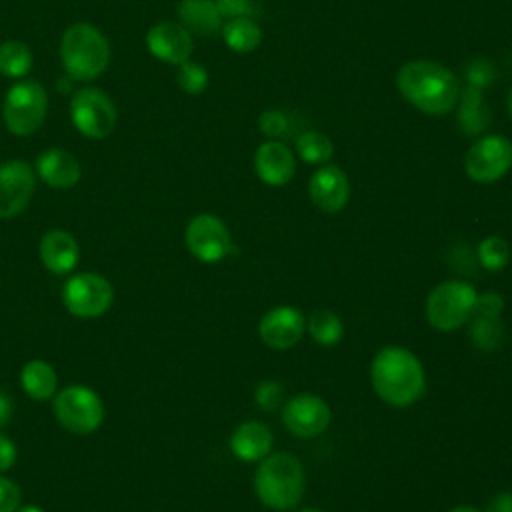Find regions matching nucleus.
Segmentation results:
<instances>
[{"label": "nucleus", "instance_id": "obj_1", "mask_svg": "<svg viewBox=\"0 0 512 512\" xmlns=\"http://www.w3.org/2000/svg\"><path fill=\"white\" fill-rule=\"evenodd\" d=\"M396 88L408 104L428 116H444L460 102L456 74L436 60L404 62L396 74Z\"/></svg>", "mask_w": 512, "mask_h": 512}, {"label": "nucleus", "instance_id": "obj_2", "mask_svg": "<svg viewBox=\"0 0 512 512\" xmlns=\"http://www.w3.org/2000/svg\"><path fill=\"white\" fill-rule=\"evenodd\" d=\"M370 380L374 392L394 408H406L418 402L426 390L420 360L402 346H386L374 356Z\"/></svg>", "mask_w": 512, "mask_h": 512}, {"label": "nucleus", "instance_id": "obj_3", "mask_svg": "<svg viewBox=\"0 0 512 512\" xmlns=\"http://www.w3.org/2000/svg\"><path fill=\"white\" fill-rule=\"evenodd\" d=\"M304 486V468L296 456L288 452H276L260 460L254 476V490L266 508H294L304 494Z\"/></svg>", "mask_w": 512, "mask_h": 512}, {"label": "nucleus", "instance_id": "obj_4", "mask_svg": "<svg viewBox=\"0 0 512 512\" xmlns=\"http://www.w3.org/2000/svg\"><path fill=\"white\" fill-rule=\"evenodd\" d=\"M60 62L72 80L90 82L106 70L110 44L96 26L76 22L66 28L60 40Z\"/></svg>", "mask_w": 512, "mask_h": 512}, {"label": "nucleus", "instance_id": "obj_5", "mask_svg": "<svg viewBox=\"0 0 512 512\" xmlns=\"http://www.w3.org/2000/svg\"><path fill=\"white\" fill-rule=\"evenodd\" d=\"M478 292L464 280H446L426 298V318L438 332H452L470 322Z\"/></svg>", "mask_w": 512, "mask_h": 512}, {"label": "nucleus", "instance_id": "obj_6", "mask_svg": "<svg viewBox=\"0 0 512 512\" xmlns=\"http://www.w3.org/2000/svg\"><path fill=\"white\" fill-rule=\"evenodd\" d=\"M48 110V96L42 84L34 80H22L16 82L4 98L2 106V118L6 128L16 136H28L34 134Z\"/></svg>", "mask_w": 512, "mask_h": 512}, {"label": "nucleus", "instance_id": "obj_7", "mask_svg": "<svg viewBox=\"0 0 512 512\" xmlns=\"http://www.w3.org/2000/svg\"><path fill=\"white\" fill-rule=\"evenodd\" d=\"M54 416L72 434H90L98 430L104 418L100 396L88 386H66L54 394Z\"/></svg>", "mask_w": 512, "mask_h": 512}, {"label": "nucleus", "instance_id": "obj_8", "mask_svg": "<svg viewBox=\"0 0 512 512\" xmlns=\"http://www.w3.org/2000/svg\"><path fill=\"white\" fill-rule=\"evenodd\" d=\"M512 168V142L502 134L478 138L464 156V172L478 184H492Z\"/></svg>", "mask_w": 512, "mask_h": 512}, {"label": "nucleus", "instance_id": "obj_9", "mask_svg": "<svg viewBox=\"0 0 512 512\" xmlns=\"http://www.w3.org/2000/svg\"><path fill=\"white\" fill-rule=\"evenodd\" d=\"M116 106L100 88H82L72 96L70 118L86 138H106L116 126Z\"/></svg>", "mask_w": 512, "mask_h": 512}, {"label": "nucleus", "instance_id": "obj_10", "mask_svg": "<svg viewBox=\"0 0 512 512\" xmlns=\"http://www.w3.org/2000/svg\"><path fill=\"white\" fill-rule=\"evenodd\" d=\"M114 288L94 272H80L72 276L62 288V302L70 314L78 318H98L112 306Z\"/></svg>", "mask_w": 512, "mask_h": 512}, {"label": "nucleus", "instance_id": "obj_11", "mask_svg": "<svg viewBox=\"0 0 512 512\" xmlns=\"http://www.w3.org/2000/svg\"><path fill=\"white\" fill-rule=\"evenodd\" d=\"M186 248L200 262L214 264L232 252V238L226 224L214 214L194 216L184 232Z\"/></svg>", "mask_w": 512, "mask_h": 512}, {"label": "nucleus", "instance_id": "obj_12", "mask_svg": "<svg viewBox=\"0 0 512 512\" xmlns=\"http://www.w3.org/2000/svg\"><path fill=\"white\" fill-rule=\"evenodd\" d=\"M332 420L330 406L316 394H298L282 408L286 430L298 438L320 436Z\"/></svg>", "mask_w": 512, "mask_h": 512}, {"label": "nucleus", "instance_id": "obj_13", "mask_svg": "<svg viewBox=\"0 0 512 512\" xmlns=\"http://www.w3.org/2000/svg\"><path fill=\"white\" fill-rule=\"evenodd\" d=\"M34 170L24 160H8L0 166V218L18 216L32 200Z\"/></svg>", "mask_w": 512, "mask_h": 512}, {"label": "nucleus", "instance_id": "obj_14", "mask_svg": "<svg viewBox=\"0 0 512 512\" xmlns=\"http://www.w3.org/2000/svg\"><path fill=\"white\" fill-rule=\"evenodd\" d=\"M308 196L322 212H340L350 198V182L346 172L334 164H322L308 180Z\"/></svg>", "mask_w": 512, "mask_h": 512}, {"label": "nucleus", "instance_id": "obj_15", "mask_svg": "<svg viewBox=\"0 0 512 512\" xmlns=\"http://www.w3.org/2000/svg\"><path fill=\"white\" fill-rule=\"evenodd\" d=\"M304 328L306 322L298 308L276 306L262 316L258 324V334L268 348L288 350L302 338Z\"/></svg>", "mask_w": 512, "mask_h": 512}, {"label": "nucleus", "instance_id": "obj_16", "mask_svg": "<svg viewBox=\"0 0 512 512\" xmlns=\"http://www.w3.org/2000/svg\"><path fill=\"white\" fill-rule=\"evenodd\" d=\"M146 48L154 58L180 66L182 62L190 60L194 40L182 24L158 22L146 32Z\"/></svg>", "mask_w": 512, "mask_h": 512}, {"label": "nucleus", "instance_id": "obj_17", "mask_svg": "<svg viewBox=\"0 0 512 512\" xmlns=\"http://www.w3.org/2000/svg\"><path fill=\"white\" fill-rule=\"evenodd\" d=\"M504 308V300L498 292H486L478 296L476 308L472 314L470 338L480 350H496L504 340V324L500 320V312Z\"/></svg>", "mask_w": 512, "mask_h": 512}, {"label": "nucleus", "instance_id": "obj_18", "mask_svg": "<svg viewBox=\"0 0 512 512\" xmlns=\"http://www.w3.org/2000/svg\"><path fill=\"white\" fill-rule=\"evenodd\" d=\"M256 176L268 186H284L296 174V156L280 140H266L254 152Z\"/></svg>", "mask_w": 512, "mask_h": 512}, {"label": "nucleus", "instance_id": "obj_19", "mask_svg": "<svg viewBox=\"0 0 512 512\" xmlns=\"http://www.w3.org/2000/svg\"><path fill=\"white\" fill-rule=\"evenodd\" d=\"M36 174L44 184L58 190H68L78 184L82 168L74 154L62 148H48L36 158Z\"/></svg>", "mask_w": 512, "mask_h": 512}, {"label": "nucleus", "instance_id": "obj_20", "mask_svg": "<svg viewBox=\"0 0 512 512\" xmlns=\"http://www.w3.org/2000/svg\"><path fill=\"white\" fill-rule=\"evenodd\" d=\"M42 264L54 274H68L80 260V246L66 230H50L40 240Z\"/></svg>", "mask_w": 512, "mask_h": 512}, {"label": "nucleus", "instance_id": "obj_21", "mask_svg": "<svg viewBox=\"0 0 512 512\" xmlns=\"http://www.w3.org/2000/svg\"><path fill=\"white\" fill-rule=\"evenodd\" d=\"M272 432L258 420L242 422L230 436V450L244 462H256L270 454Z\"/></svg>", "mask_w": 512, "mask_h": 512}, {"label": "nucleus", "instance_id": "obj_22", "mask_svg": "<svg viewBox=\"0 0 512 512\" xmlns=\"http://www.w3.org/2000/svg\"><path fill=\"white\" fill-rule=\"evenodd\" d=\"M178 18L190 34L212 36L222 30V16L214 0H180Z\"/></svg>", "mask_w": 512, "mask_h": 512}, {"label": "nucleus", "instance_id": "obj_23", "mask_svg": "<svg viewBox=\"0 0 512 512\" xmlns=\"http://www.w3.org/2000/svg\"><path fill=\"white\" fill-rule=\"evenodd\" d=\"M20 384L24 392L34 400H48L56 394L58 376L54 368L44 360H30L20 372Z\"/></svg>", "mask_w": 512, "mask_h": 512}, {"label": "nucleus", "instance_id": "obj_24", "mask_svg": "<svg viewBox=\"0 0 512 512\" xmlns=\"http://www.w3.org/2000/svg\"><path fill=\"white\" fill-rule=\"evenodd\" d=\"M222 38L224 44L238 54L254 52L262 42V30L250 16L230 18L222 24Z\"/></svg>", "mask_w": 512, "mask_h": 512}, {"label": "nucleus", "instance_id": "obj_25", "mask_svg": "<svg viewBox=\"0 0 512 512\" xmlns=\"http://www.w3.org/2000/svg\"><path fill=\"white\" fill-rule=\"evenodd\" d=\"M306 328L310 332V336L320 344V346H334L342 340L344 336V324L340 320L338 314H334L332 310H314L308 316Z\"/></svg>", "mask_w": 512, "mask_h": 512}, {"label": "nucleus", "instance_id": "obj_26", "mask_svg": "<svg viewBox=\"0 0 512 512\" xmlns=\"http://www.w3.org/2000/svg\"><path fill=\"white\" fill-rule=\"evenodd\" d=\"M32 68V52L24 42L8 40L0 44V74L6 78H24Z\"/></svg>", "mask_w": 512, "mask_h": 512}, {"label": "nucleus", "instance_id": "obj_27", "mask_svg": "<svg viewBox=\"0 0 512 512\" xmlns=\"http://www.w3.org/2000/svg\"><path fill=\"white\" fill-rule=\"evenodd\" d=\"M296 154L306 164H328L334 154L332 140L316 130H306L296 138Z\"/></svg>", "mask_w": 512, "mask_h": 512}, {"label": "nucleus", "instance_id": "obj_28", "mask_svg": "<svg viewBox=\"0 0 512 512\" xmlns=\"http://www.w3.org/2000/svg\"><path fill=\"white\" fill-rule=\"evenodd\" d=\"M508 258H510V248L506 240L500 236H486L478 244V260L490 272H498L506 268Z\"/></svg>", "mask_w": 512, "mask_h": 512}, {"label": "nucleus", "instance_id": "obj_29", "mask_svg": "<svg viewBox=\"0 0 512 512\" xmlns=\"http://www.w3.org/2000/svg\"><path fill=\"white\" fill-rule=\"evenodd\" d=\"M176 82H178L180 90H184L186 94L198 96V94H202L208 88L210 76H208V70L202 64L186 60V62H182L178 66Z\"/></svg>", "mask_w": 512, "mask_h": 512}, {"label": "nucleus", "instance_id": "obj_30", "mask_svg": "<svg viewBox=\"0 0 512 512\" xmlns=\"http://www.w3.org/2000/svg\"><path fill=\"white\" fill-rule=\"evenodd\" d=\"M282 396H284V388L274 380H262L254 390L256 404L266 412H274L280 406Z\"/></svg>", "mask_w": 512, "mask_h": 512}, {"label": "nucleus", "instance_id": "obj_31", "mask_svg": "<svg viewBox=\"0 0 512 512\" xmlns=\"http://www.w3.org/2000/svg\"><path fill=\"white\" fill-rule=\"evenodd\" d=\"M258 128L264 136H268L270 140H276L288 130V118L280 110H264L258 116Z\"/></svg>", "mask_w": 512, "mask_h": 512}, {"label": "nucleus", "instance_id": "obj_32", "mask_svg": "<svg viewBox=\"0 0 512 512\" xmlns=\"http://www.w3.org/2000/svg\"><path fill=\"white\" fill-rule=\"evenodd\" d=\"M22 504V494L16 482L0 474V512H16Z\"/></svg>", "mask_w": 512, "mask_h": 512}, {"label": "nucleus", "instance_id": "obj_33", "mask_svg": "<svg viewBox=\"0 0 512 512\" xmlns=\"http://www.w3.org/2000/svg\"><path fill=\"white\" fill-rule=\"evenodd\" d=\"M216 8L222 18H238V16H250L252 14V2L250 0H214Z\"/></svg>", "mask_w": 512, "mask_h": 512}, {"label": "nucleus", "instance_id": "obj_34", "mask_svg": "<svg viewBox=\"0 0 512 512\" xmlns=\"http://www.w3.org/2000/svg\"><path fill=\"white\" fill-rule=\"evenodd\" d=\"M14 462H16V446L8 436L0 434V472L10 470Z\"/></svg>", "mask_w": 512, "mask_h": 512}, {"label": "nucleus", "instance_id": "obj_35", "mask_svg": "<svg viewBox=\"0 0 512 512\" xmlns=\"http://www.w3.org/2000/svg\"><path fill=\"white\" fill-rule=\"evenodd\" d=\"M486 512H512V492H498L490 500Z\"/></svg>", "mask_w": 512, "mask_h": 512}, {"label": "nucleus", "instance_id": "obj_36", "mask_svg": "<svg viewBox=\"0 0 512 512\" xmlns=\"http://www.w3.org/2000/svg\"><path fill=\"white\" fill-rule=\"evenodd\" d=\"M10 418H12V402L4 392H0V428H4L10 422Z\"/></svg>", "mask_w": 512, "mask_h": 512}, {"label": "nucleus", "instance_id": "obj_37", "mask_svg": "<svg viewBox=\"0 0 512 512\" xmlns=\"http://www.w3.org/2000/svg\"><path fill=\"white\" fill-rule=\"evenodd\" d=\"M450 512H482V510H478V508H474V506H456V508H452Z\"/></svg>", "mask_w": 512, "mask_h": 512}, {"label": "nucleus", "instance_id": "obj_38", "mask_svg": "<svg viewBox=\"0 0 512 512\" xmlns=\"http://www.w3.org/2000/svg\"><path fill=\"white\" fill-rule=\"evenodd\" d=\"M16 512H44V510H42V508H38V506H32V504H30V506H20Z\"/></svg>", "mask_w": 512, "mask_h": 512}, {"label": "nucleus", "instance_id": "obj_39", "mask_svg": "<svg viewBox=\"0 0 512 512\" xmlns=\"http://www.w3.org/2000/svg\"><path fill=\"white\" fill-rule=\"evenodd\" d=\"M506 108H508V114H510V118H512V88H510L508 98H506Z\"/></svg>", "mask_w": 512, "mask_h": 512}, {"label": "nucleus", "instance_id": "obj_40", "mask_svg": "<svg viewBox=\"0 0 512 512\" xmlns=\"http://www.w3.org/2000/svg\"><path fill=\"white\" fill-rule=\"evenodd\" d=\"M300 512H320V510H316V508H304V510H300Z\"/></svg>", "mask_w": 512, "mask_h": 512}]
</instances>
